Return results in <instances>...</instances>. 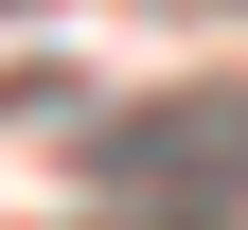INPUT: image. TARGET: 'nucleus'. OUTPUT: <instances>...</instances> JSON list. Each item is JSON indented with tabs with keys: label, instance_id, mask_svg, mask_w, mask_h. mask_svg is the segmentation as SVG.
I'll return each mask as SVG.
<instances>
[{
	"label": "nucleus",
	"instance_id": "nucleus-1",
	"mask_svg": "<svg viewBox=\"0 0 248 230\" xmlns=\"http://www.w3.org/2000/svg\"><path fill=\"white\" fill-rule=\"evenodd\" d=\"M89 195H107V213H231V195H248V107L195 89V107L89 124Z\"/></svg>",
	"mask_w": 248,
	"mask_h": 230
}]
</instances>
